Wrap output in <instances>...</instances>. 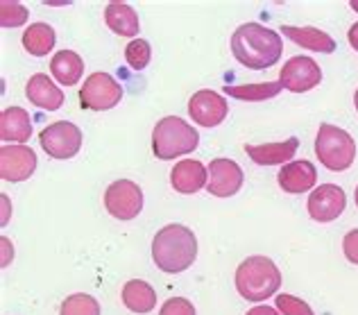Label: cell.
<instances>
[{
	"label": "cell",
	"instance_id": "obj_31",
	"mask_svg": "<svg viewBox=\"0 0 358 315\" xmlns=\"http://www.w3.org/2000/svg\"><path fill=\"white\" fill-rule=\"evenodd\" d=\"M0 243H3V268H7L9 265V261L14 259V247H12V243H9V238H0Z\"/></svg>",
	"mask_w": 358,
	"mask_h": 315
},
{
	"label": "cell",
	"instance_id": "obj_20",
	"mask_svg": "<svg viewBox=\"0 0 358 315\" xmlns=\"http://www.w3.org/2000/svg\"><path fill=\"white\" fill-rule=\"evenodd\" d=\"M122 304L131 311V313H150L157 307V293L155 288L143 279H129L125 286H122Z\"/></svg>",
	"mask_w": 358,
	"mask_h": 315
},
{
	"label": "cell",
	"instance_id": "obj_35",
	"mask_svg": "<svg viewBox=\"0 0 358 315\" xmlns=\"http://www.w3.org/2000/svg\"><path fill=\"white\" fill-rule=\"evenodd\" d=\"M350 5H352V9H354V12H358V0H352Z\"/></svg>",
	"mask_w": 358,
	"mask_h": 315
},
{
	"label": "cell",
	"instance_id": "obj_32",
	"mask_svg": "<svg viewBox=\"0 0 358 315\" xmlns=\"http://www.w3.org/2000/svg\"><path fill=\"white\" fill-rule=\"evenodd\" d=\"M248 315H279L277 309H272V307H254L248 311Z\"/></svg>",
	"mask_w": 358,
	"mask_h": 315
},
{
	"label": "cell",
	"instance_id": "obj_18",
	"mask_svg": "<svg viewBox=\"0 0 358 315\" xmlns=\"http://www.w3.org/2000/svg\"><path fill=\"white\" fill-rule=\"evenodd\" d=\"M32 134V120L30 113L23 107H7L0 113V139L3 141H12L16 146H23V143L30 139Z\"/></svg>",
	"mask_w": 358,
	"mask_h": 315
},
{
	"label": "cell",
	"instance_id": "obj_16",
	"mask_svg": "<svg viewBox=\"0 0 358 315\" xmlns=\"http://www.w3.org/2000/svg\"><path fill=\"white\" fill-rule=\"evenodd\" d=\"M209 181V168H204L200 161L195 159H182L171 170V184L177 193L193 195Z\"/></svg>",
	"mask_w": 358,
	"mask_h": 315
},
{
	"label": "cell",
	"instance_id": "obj_19",
	"mask_svg": "<svg viewBox=\"0 0 358 315\" xmlns=\"http://www.w3.org/2000/svg\"><path fill=\"white\" fill-rule=\"evenodd\" d=\"M284 36H288L290 41L306 48L310 52H334L336 50V41L331 34H327L317 27H301V25H284L281 27Z\"/></svg>",
	"mask_w": 358,
	"mask_h": 315
},
{
	"label": "cell",
	"instance_id": "obj_23",
	"mask_svg": "<svg viewBox=\"0 0 358 315\" xmlns=\"http://www.w3.org/2000/svg\"><path fill=\"white\" fill-rule=\"evenodd\" d=\"M55 43H57V34L48 23H34L23 32V48L32 57H45Z\"/></svg>",
	"mask_w": 358,
	"mask_h": 315
},
{
	"label": "cell",
	"instance_id": "obj_1",
	"mask_svg": "<svg viewBox=\"0 0 358 315\" xmlns=\"http://www.w3.org/2000/svg\"><path fill=\"white\" fill-rule=\"evenodd\" d=\"M231 52L245 69L263 71L281 59L284 43H281L279 32L270 27L261 23H245L231 34Z\"/></svg>",
	"mask_w": 358,
	"mask_h": 315
},
{
	"label": "cell",
	"instance_id": "obj_2",
	"mask_svg": "<svg viewBox=\"0 0 358 315\" xmlns=\"http://www.w3.org/2000/svg\"><path fill=\"white\" fill-rule=\"evenodd\" d=\"M197 259V238L184 225H166L152 241V261L162 272L179 274Z\"/></svg>",
	"mask_w": 358,
	"mask_h": 315
},
{
	"label": "cell",
	"instance_id": "obj_4",
	"mask_svg": "<svg viewBox=\"0 0 358 315\" xmlns=\"http://www.w3.org/2000/svg\"><path fill=\"white\" fill-rule=\"evenodd\" d=\"M197 143H200L197 130L179 116H166L152 130V152L162 161H173L188 155L197 148Z\"/></svg>",
	"mask_w": 358,
	"mask_h": 315
},
{
	"label": "cell",
	"instance_id": "obj_12",
	"mask_svg": "<svg viewBox=\"0 0 358 315\" xmlns=\"http://www.w3.org/2000/svg\"><path fill=\"white\" fill-rule=\"evenodd\" d=\"M188 113L191 118L202 127H215L229 116V104L227 98H222L220 93L211 89H202L193 93V98L188 100Z\"/></svg>",
	"mask_w": 358,
	"mask_h": 315
},
{
	"label": "cell",
	"instance_id": "obj_30",
	"mask_svg": "<svg viewBox=\"0 0 358 315\" xmlns=\"http://www.w3.org/2000/svg\"><path fill=\"white\" fill-rule=\"evenodd\" d=\"M343 252L347 256V261L358 265V229H352V232L345 234V238H343Z\"/></svg>",
	"mask_w": 358,
	"mask_h": 315
},
{
	"label": "cell",
	"instance_id": "obj_17",
	"mask_svg": "<svg viewBox=\"0 0 358 315\" xmlns=\"http://www.w3.org/2000/svg\"><path fill=\"white\" fill-rule=\"evenodd\" d=\"M25 95H27V100H30L34 107H39V109L57 111L64 104L62 89L45 73H36V75H32L30 80H27Z\"/></svg>",
	"mask_w": 358,
	"mask_h": 315
},
{
	"label": "cell",
	"instance_id": "obj_24",
	"mask_svg": "<svg viewBox=\"0 0 358 315\" xmlns=\"http://www.w3.org/2000/svg\"><path fill=\"white\" fill-rule=\"evenodd\" d=\"M284 89L281 82H261V84H241V87H224V95L229 98H238L243 102H261V100H270L277 98L279 91Z\"/></svg>",
	"mask_w": 358,
	"mask_h": 315
},
{
	"label": "cell",
	"instance_id": "obj_11",
	"mask_svg": "<svg viewBox=\"0 0 358 315\" xmlns=\"http://www.w3.org/2000/svg\"><path fill=\"white\" fill-rule=\"evenodd\" d=\"M36 159L34 150L27 146H3L0 148V177L5 181H12V184H18V181H25L34 175Z\"/></svg>",
	"mask_w": 358,
	"mask_h": 315
},
{
	"label": "cell",
	"instance_id": "obj_6",
	"mask_svg": "<svg viewBox=\"0 0 358 315\" xmlns=\"http://www.w3.org/2000/svg\"><path fill=\"white\" fill-rule=\"evenodd\" d=\"M122 98V87L109 73H93L80 89V104L89 111H109Z\"/></svg>",
	"mask_w": 358,
	"mask_h": 315
},
{
	"label": "cell",
	"instance_id": "obj_28",
	"mask_svg": "<svg viewBox=\"0 0 358 315\" xmlns=\"http://www.w3.org/2000/svg\"><path fill=\"white\" fill-rule=\"evenodd\" d=\"M275 302H277V311L281 315H315L313 309H310L304 300L295 298V295L281 293L275 298Z\"/></svg>",
	"mask_w": 358,
	"mask_h": 315
},
{
	"label": "cell",
	"instance_id": "obj_15",
	"mask_svg": "<svg viewBox=\"0 0 358 315\" xmlns=\"http://www.w3.org/2000/svg\"><path fill=\"white\" fill-rule=\"evenodd\" d=\"M299 150V139L290 136L281 143H263V146H245L248 157L259 166H286Z\"/></svg>",
	"mask_w": 358,
	"mask_h": 315
},
{
	"label": "cell",
	"instance_id": "obj_37",
	"mask_svg": "<svg viewBox=\"0 0 358 315\" xmlns=\"http://www.w3.org/2000/svg\"><path fill=\"white\" fill-rule=\"evenodd\" d=\"M354 200H356V206H358V186H356V190H354Z\"/></svg>",
	"mask_w": 358,
	"mask_h": 315
},
{
	"label": "cell",
	"instance_id": "obj_34",
	"mask_svg": "<svg viewBox=\"0 0 358 315\" xmlns=\"http://www.w3.org/2000/svg\"><path fill=\"white\" fill-rule=\"evenodd\" d=\"M3 204H5V218H3V225H5V223H7V211H9V200H7L5 195H3Z\"/></svg>",
	"mask_w": 358,
	"mask_h": 315
},
{
	"label": "cell",
	"instance_id": "obj_25",
	"mask_svg": "<svg viewBox=\"0 0 358 315\" xmlns=\"http://www.w3.org/2000/svg\"><path fill=\"white\" fill-rule=\"evenodd\" d=\"M59 315H100V304L87 293H75L62 302Z\"/></svg>",
	"mask_w": 358,
	"mask_h": 315
},
{
	"label": "cell",
	"instance_id": "obj_5",
	"mask_svg": "<svg viewBox=\"0 0 358 315\" xmlns=\"http://www.w3.org/2000/svg\"><path fill=\"white\" fill-rule=\"evenodd\" d=\"M315 155L327 170L343 173V170L352 168L356 159V141L350 132L324 122V125H320L315 136Z\"/></svg>",
	"mask_w": 358,
	"mask_h": 315
},
{
	"label": "cell",
	"instance_id": "obj_22",
	"mask_svg": "<svg viewBox=\"0 0 358 315\" xmlns=\"http://www.w3.org/2000/svg\"><path fill=\"white\" fill-rule=\"evenodd\" d=\"M105 23L109 25L111 32L120 36H136L141 30L138 14L134 12V7L125 3H109L105 9Z\"/></svg>",
	"mask_w": 358,
	"mask_h": 315
},
{
	"label": "cell",
	"instance_id": "obj_14",
	"mask_svg": "<svg viewBox=\"0 0 358 315\" xmlns=\"http://www.w3.org/2000/svg\"><path fill=\"white\" fill-rule=\"evenodd\" d=\"M277 181H279V186L286 190V193L299 195V193H306V190H310V188H315L317 170L306 159L290 161V164H286L284 168L279 170Z\"/></svg>",
	"mask_w": 358,
	"mask_h": 315
},
{
	"label": "cell",
	"instance_id": "obj_21",
	"mask_svg": "<svg viewBox=\"0 0 358 315\" xmlns=\"http://www.w3.org/2000/svg\"><path fill=\"white\" fill-rule=\"evenodd\" d=\"M50 73L64 87H75L84 75V62L75 50H59L50 62Z\"/></svg>",
	"mask_w": 358,
	"mask_h": 315
},
{
	"label": "cell",
	"instance_id": "obj_13",
	"mask_svg": "<svg viewBox=\"0 0 358 315\" xmlns=\"http://www.w3.org/2000/svg\"><path fill=\"white\" fill-rule=\"evenodd\" d=\"M243 170L231 159H213L209 164V181L206 190L213 197H231L243 188Z\"/></svg>",
	"mask_w": 358,
	"mask_h": 315
},
{
	"label": "cell",
	"instance_id": "obj_36",
	"mask_svg": "<svg viewBox=\"0 0 358 315\" xmlns=\"http://www.w3.org/2000/svg\"><path fill=\"white\" fill-rule=\"evenodd\" d=\"M354 104H356V111H358V89H356V95H354Z\"/></svg>",
	"mask_w": 358,
	"mask_h": 315
},
{
	"label": "cell",
	"instance_id": "obj_9",
	"mask_svg": "<svg viewBox=\"0 0 358 315\" xmlns=\"http://www.w3.org/2000/svg\"><path fill=\"white\" fill-rule=\"evenodd\" d=\"M279 82H281V87L293 93H306L322 82V69H320V64L310 59V57H304V55L290 57L279 73Z\"/></svg>",
	"mask_w": 358,
	"mask_h": 315
},
{
	"label": "cell",
	"instance_id": "obj_29",
	"mask_svg": "<svg viewBox=\"0 0 358 315\" xmlns=\"http://www.w3.org/2000/svg\"><path fill=\"white\" fill-rule=\"evenodd\" d=\"M159 315H195V307L184 298H171L168 302H164Z\"/></svg>",
	"mask_w": 358,
	"mask_h": 315
},
{
	"label": "cell",
	"instance_id": "obj_7",
	"mask_svg": "<svg viewBox=\"0 0 358 315\" xmlns=\"http://www.w3.org/2000/svg\"><path fill=\"white\" fill-rule=\"evenodd\" d=\"M45 155L52 159H73L82 148V130L69 120H57L39 134Z\"/></svg>",
	"mask_w": 358,
	"mask_h": 315
},
{
	"label": "cell",
	"instance_id": "obj_33",
	"mask_svg": "<svg viewBox=\"0 0 358 315\" xmlns=\"http://www.w3.org/2000/svg\"><path fill=\"white\" fill-rule=\"evenodd\" d=\"M347 39H350V46L354 48V50H358V23H354L350 27V32H347Z\"/></svg>",
	"mask_w": 358,
	"mask_h": 315
},
{
	"label": "cell",
	"instance_id": "obj_27",
	"mask_svg": "<svg viewBox=\"0 0 358 315\" xmlns=\"http://www.w3.org/2000/svg\"><path fill=\"white\" fill-rule=\"evenodd\" d=\"M25 21H27V7H23L21 3H9V0L0 3V25L3 27H18L25 25Z\"/></svg>",
	"mask_w": 358,
	"mask_h": 315
},
{
	"label": "cell",
	"instance_id": "obj_8",
	"mask_svg": "<svg viewBox=\"0 0 358 315\" xmlns=\"http://www.w3.org/2000/svg\"><path fill=\"white\" fill-rule=\"evenodd\" d=\"M105 206L116 220H134L143 211V190L131 179H116L105 190Z\"/></svg>",
	"mask_w": 358,
	"mask_h": 315
},
{
	"label": "cell",
	"instance_id": "obj_3",
	"mask_svg": "<svg viewBox=\"0 0 358 315\" xmlns=\"http://www.w3.org/2000/svg\"><path fill=\"white\" fill-rule=\"evenodd\" d=\"M281 286V272L268 256H248L236 270V290L248 302L272 298Z\"/></svg>",
	"mask_w": 358,
	"mask_h": 315
},
{
	"label": "cell",
	"instance_id": "obj_26",
	"mask_svg": "<svg viewBox=\"0 0 358 315\" xmlns=\"http://www.w3.org/2000/svg\"><path fill=\"white\" fill-rule=\"evenodd\" d=\"M150 57H152V48L145 39H131L127 43V50H125V59L134 71H143L148 69L150 64Z\"/></svg>",
	"mask_w": 358,
	"mask_h": 315
},
{
	"label": "cell",
	"instance_id": "obj_10",
	"mask_svg": "<svg viewBox=\"0 0 358 315\" xmlns=\"http://www.w3.org/2000/svg\"><path fill=\"white\" fill-rule=\"evenodd\" d=\"M308 216L313 218L315 223L324 225V223H334L343 216L345 206H347V195L341 186L336 184H322L310 190L308 195Z\"/></svg>",
	"mask_w": 358,
	"mask_h": 315
}]
</instances>
